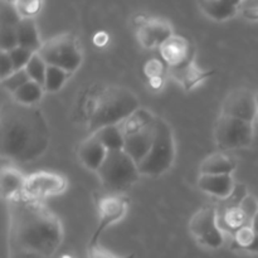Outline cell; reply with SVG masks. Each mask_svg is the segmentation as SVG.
I'll return each mask as SVG.
<instances>
[{
	"label": "cell",
	"instance_id": "6da1fadb",
	"mask_svg": "<svg viewBox=\"0 0 258 258\" xmlns=\"http://www.w3.org/2000/svg\"><path fill=\"white\" fill-rule=\"evenodd\" d=\"M63 241L59 218L23 196L9 202V258H53Z\"/></svg>",
	"mask_w": 258,
	"mask_h": 258
},
{
	"label": "cell",
	"instance_id": "7a4b0ae2",
	"mask_svg": "<svg viewBox=\"0 0 258 258\" xmlns=\"http://www.w3.org/2000/svg\"><path fill=\"white\" fill-rule=\"evenodd\" d=\"M2 156L15 163L40 158L50 143V130L37 106L10 102L3 106L0 117Z\"/></svg>",
	"mask_w": 258,
	"mask_h": 258
},
{
	"label": "cell",
	"instance_id": "3957f363",
	"mask_svg": "<svg viewBox=\"0 0 258 258\" xmlns=\"http://www.w3.org/2000/svg\"><path fill=\"white\" fill-rule=\"evenodd\" d=\"M139 107L140 102L133 91L122 86H110L96 98L88 117V130L93 134L105 126L120 125Z\"/></svg>",
	"mask_w": 258,
	"mask_h": 258
},
{
	"label": "cell",
	"instance_id": "277c9868",
	"mask_svg": "<svg viewBox=\"0 0 258 258\" xmlns=\"http://www.w3.org/2000/svg\"><path fill=\"white\" fill-rule=\"evenodd\" d=\"M96 173L103 189L110 196H120L131 188L141 175L138 163L123 150L108 151Z\"/></svg>",
	"mask_w": 258,
	"mask_h": 258
},
{
	"label": "cell",
	"instance_id": "5b68a950",
	"mask_svg": "<svg viewBox=\"0 0 258 258\" xmlns=\"http://www.w3.org/2000/svg\"><path fill=\"white\" fill-rule=\"evenodd\" d=\"M175 159L173 130L164 118H156V133L148 155L138 164L140 174L158 176L171 168Z\"/></svg>",
	"mask_w": 258,
	"mask_h": 258
},
{
	"label": "cell",
	"instance_id": "8992f818",
	"mask_svg": "<svg viewBox=\"0 0 258 258\" xmlns=\"http://www.w3.org/2000/svg\"><path fill=\"white\" fill-rule=\"evenodd\" d=\"M38 54L48 66L60 68L71 75L82 63V52L77 38L70 33H63L43 43Z\"/></svg>",
	"mask_w": 258,
	"mask_h": 258
},
{
	"label": "cell",
	"instance_id": "52a82bcc",
	"mask_svg": "<svg viewBox=\"0 0 258 258\" xmlns=\"http://www.w3.org/2000/svg\"><path fill=\"white\" fill-rule=\"evenodd\" d=\"M214 139L221 149L246 148L253 139V123L221 115L214 127Z\"/></svg>",
	"mask_w": 258,
	"mask_h": 258
},
{
	"label": "cell",
	"instance_id": "ba28073f",
	"mask_svg": "<svg viewBox=\"0 0 258 258\" xmlns=\"http://www.w3.org/2000/svg\"><path fill=\"white\" fill-rule=\"evenodd\" d=\"M189 231L202 246L208 248H219L224 242L223 233L218 226L217 211L212 207L199 209L191 217L189 222Z\"/></svg>",
	"mask_w": 258,
	"mask_h": 258
},
{
	"label": "cell",
	"instance_id": "9c48e42d",
	"mask_svg": "<svg viewBox=\"0 0 258 258\" xmlns=\"http://www.w3.org/2000/svg\"><path fill=\"white\" fill-rule=\"evenodd\" d=\"M67 188L64 176L49 171H38L25 178L22 196L30 201L40 202L49 197L58 196Z\"/></svg>",
	"mask_w": 258,
	"mask_h": 258
},
{
	"label": "cell",
	"instance_id": "30bf717a",
	"mask_svg": "<svg viewBox=\"0 0 258 258\" xmlns=\"http://www.w3.org/2000/svg\"><path fill=\"white\" fill-rule=\"evenodd\" d=\"M221 115L241 118L253 123L257 117L256 95L247 88H236L229 92L223 101Z\"/></svg>",
	"mask_w": 258,
	"mask_h": 258
},
{
	"label": "cell",
	"instance_id": "8fae6325",
	"mask_svg": "<svg viewBox=\"0 0 258 258\" xmlns=\"http://www.w3.org/2000/svg\"><path fill=\"white\" fill-rule=\"evenodd\" d=\"M128 208V201L121 196H107L100 199L98 203V212H100V219L96 231L91 237L90 244L98 243L101 234L116 222L121 221L126 214Z\"/></svg>",
	"mask_w": 258,
	"mask_h": 258
},
{
	"label": "cell",
	"instance_id": "7c38bea8",
	"mask_svg": "<svg viewBox=\"0 0 258 258\" xmlns=\"http://www.w3.org/2000/svg\"><path fill=\"white\" fill-rule=\"evenodd\" d=\"M173 34L171 25L168 22L158 18L144 19L141 18V23L138 24V39L141 47L146 49L161 47Z\"/></svg>",
	"mask_w": 258,
	"mask_h": 258
},
{
	"label": "cell",
	"instance_id": "4fadbf2b",
	"mask_svg": "<svg viewBox=\"0 0 258 258\" xmlns=\"http://www.w3.org/2000/svg\"><path fill=\"white\" fill-rule=\"evenodd\" d=\"M156 133V121L154 125L133 134L125 138V146L123 151L131 156L136 163H140L144 158L149 154L151 146H153L154 139Z\"/></svg>",
	"mask_w": 258,
	"mask_h": 258
},
{
	"label": "cell",
	"instance_id": "5bb4252c",
	"mask_svg": "<svg viewBox=\"0 0 258 258\" xmlns=\"http://www.w3.org/2000/svg\"><path fill=\"white\" fill-rule=\"evenodd\" d=\"M160 54L169 67H178L193 58L189 42L179 35H171L165 43L161 44Z\"/></svg>",
	"mask_w": 258,
	"mask_h": 258
},
{
	"label": "cell",
	"instance_id": "9a60e30c",
	"mask_svg": "<svg viewBox=\"0 0 258 258\" xmlns=\"http://www.w3.org/2000/svg\"><path fill=\"white\" fill-rule=\"evenodd\" d=\"M169 70H170V75L173 76L176 81H179V82L181 83V86H183L186 91L193 90L196 86H198L199 83L203 82L204 80H207L209 76L213 75L212 71L201 70V68L194 63L193 58L186 60L183 64L178 66V67H169Z\"/></svg>",
	"mask_w": 258,
	"mask_h": 258
},
{
	"label": "cell",
	"instance_id": "2e32d148",
	"mask_svg": "<svg viewBox=\"0 0 258 258\" xmlns=\"http://www.w3.org/2000/svg\"><path fill=\"white\" fill-rule=\"evenodd\" d=\"M108 151L93 135L82 141L78 149V158L87 169L97 171L105 161Z\"/></svg>",
	"mask_w": 258,
	"mask_h": 258
},
{
	"label": "cell",
	"instance_id": "e0dca14e",
	"mask_svg": "<svg viewBox=\"0 0 258 258\" xmlns=\"http://www.w3.org/2000/svg\"><path fill=\"white\" fill-rule=\"evenodd\" d=\"M198 186L204 193L211 194L217 198L228 199L234 190V183L231 175H207L201 174Z\"/></svg>",
	"mask_w": 258,
	"mask_h": 258
},
{
	"label": "cell",
	"instance_id": "ac0fdd59",
	"mask_svg": "<svg viewBox=\"0 0 258 258\" xmlns=\"http://www.w3.org/2000/svg\"><path fill=\"white\" fill-rule=\"evenodd\" d=\"M242 0H201V8L206 15L217 22L234 17Z\"/></svg>",
	"mask_w": 258,
	"mask_h": 258
},
{
	"label": "cell",
	"instance_id": "d6986e66",
	"mask_svg": "<svg viewBox=\"0 0 258 258\" xmlns=\"http://www.w3.org/2000/svg\"><path fill=\"white\" fill-rule=\"evenodd\" d=\"M17 33L19 47L27 48L32 52L38 53L43 43L40 42L37 24L33 18H22L19 24L17 25Z\"/></svg>",
	"mask_w": 258,
	"mask_h": 258
},
{
	"label": "cell",
	"instance_id": "ffe728a7",
	"mask_svg": "<svg viewBox=\"0 0 258 258\" xmlns=\"http://www.w3.org/2000/svg\"><path fill=\"white\" fill-rule=\"evenodd\" d=\"M2 194L3 198L8 202L17 199L23 194L25 178L22 174L13 168H7L2 170Z\"/></svg>",
	"mask_w": 258,
	"mask_h": 258
},
{
	"label": "cell",
	"instance_id": "44dd1931",
	"mask_svg": "<svg viewBox=\"0 0 258 258\" xmlns=\"http://www.w3.org/2000/svg\"><path fill=\"white\" fill-rule=\"evenodd\" d=\"M236 168V163L223 153H214L207 156L201 165V174L207 175H231Z\"/></svg>",
	"mask_w": 258,
	"mask_h": 258
},
{
	"label": "cell",
	"instance_id": "7402d4cb",
	"mask_svg": "<svg viewBox=\"0 0 258 258\" xmlns=\"http://www.w3.org/2000/svg\"><path fill=\"white\" fill-rule=\"evenodd\" d=\"M156 116H154L148 108L139 107L134 113H131L125 121L120 123V128L122 134L126 136H130L133 134L139 133V131L144 130V128L149 127V126L154 125L156 121Z\"/></svg>",
	"mask_w": 258,
	"mask_h": 258
},
{
	"label": "cell",
	"instance_id": "603a6c76",
	"mask_svg": "<svg viewBox=\"0 0 258 258\" xmlns=\"http://www.w3.org/2000/svg\"><path fill=\"white\" fill-rule=\"evenodd\" d=\"M91 135L95 136L101 144L106 148L107 151H118L123 150L125 146V135L121 131L118 125L105 126V127L98 128Z\"/></svg>",
	"mask_w": 258,
	"mask_h": 258
},
{
	"label": "cell",
	"instance_id": "cb8c5ba5",
	"mask_svg": "<svg viewBox=\"0 0 258 258\" xmlns=\"http://www.w3.org/2000/svg\"><path fill=\"white\" fill-rule=\"evenodd\" d=\"M43 92H44L43 86L34 82V81H29L23 87H20L17 92L13 93V98H14L15 102L20 103V105L35 106V103L39 102L40 98L43 97Z\"/></svg>",
	"mask_w": 258,
	"mask_h": 258
},
{
	"label": "cell",
	"instance_id": "d4e9b609",
	"mask_svg": "<svg viewBox=\"0 0 258 258\" xmlns=\"http://www.w3.org/2000/svg\"><path fill=\"white\" fill-rule=\"evenodd\" d=\"M234 243L232 248L241 249V251H247L249 252L251 248L253 247L254 242L257 239V234L254 233V231L252 229L251 224H246V226L241 227L239 229H237L234 232Z\"/></svg>",
	"mask_w": 258,
	"mask_h": 258
},
{
	"label": "cell",
	"instance_id": "484cf974",
	"mask_svg": "<svg viewBox=\"0 0 258 258\" xmlns=\"http://www.w3.org/2000/svg\"><path fill=\"white\" fill-rule=\"evenodd\" d=\"M47 68L48 64L44 62V59L38 53H35L32 57V59L29 60V63L27 64V67H25V71H27L30 81H34V82L39 83L40 86L44 87Z\"/></svg>",
	"mask_w": 258,
	"mask_h": 258
},
{
	"label": "cell",
	"instance_id": "4316f807",
	"mask_svg": "<svg viewBox=\"0 0 258 258\" xmlns=\"http://www.w3.org/2000/svg\"><path fill=\"white\" fill-rule=\"evenodd\" d=\"M70 73L66 71L60 70V68L52 67L48 66L47 75H45V82H44V91L48 92H57L58 90L63 87V85L67 81Z\"/></svg>",
	"mask_w": 258,
	"mask_h": 258
},
{
	"label": "cell",
	"instance_id": "83f0119b",
	"mask_svg": "<svg viewBox=\"0 0 258 258\" xmlns=\"http://www.w3.org/2000/svg\"><path fill=\"white\" fill-rule=\"evenodd\" d=\"M223 222L227 228L236 232L241 227L246 226L248 219L239 207H227L223 213Z\"/></svg>",
	"mask_w": 258,
	"mask_h": 258
},
{
	"label": "cell",
	"instance_id": "f1b7e54d",
	"mask_svg": "<svg viewBox=\"0 0 258 258\" xmlns=\"http://www.w3.org/2000/svg\"><path fill=\"white\" fill-rule=\"evenodd\" d=\"M20 20H22V17H20L14 3L2 0V7H0V25L17 27Z\"/></svg>",
	"mask_w": 258,
	"mask_h": 258
},
{
	"label": "cell",
	"instance_id": "f546056e",
	"mask_svg": "<svg viewBox=\"0 0 258 258\" xmlns=\"http://www.w3.org/2000/svg\"><path fill=\"white\" fill-rule=\"evenodd\" d=\"M30 81L29 76H28L27 71L25 70H19L14 71L9 77H7L5 80H2V86L4 90H7L8 92L13 93L17 92L20 87L28 83Z\"/></svg>",
	"mask_w": 258,
	"mask_h": 258
},
{
	"label": "cell",
	"instance_id": "4dcf8cb0",
	"mask_svg": "<svg viewBox=\"0 0 258 258\" xmlns=\"http://www.w3.org/2000/svg\"><path fill=\"white\" fill-rule=\"evenodd\" d=\"M17 47H19L17 27L0 25V48H2V52H10Z\"/></svg>",
	"mask_w": 258,
	"mask_h": 258
},
{
	"label": "cell",
	"instance_id": "1f68e13d",
	"mask_svg": "<svg viewBox=\"0 0 258 258\" xmlns=\"http://www.w3.org/2000/svg\"><path fill=\"white\" fill-rule=\"evenodd\" d=\"M8 53H9L13 66H14V71L25 70V67H27V64L29 63V60L32 59L33 55L35 54V53L32 52L30 49H27V48L23 47H17Z\"/></svg>",
	"mask_w": 258,
	"mask_h": 258
},
{
	"label": "cell",
	"instance_id": "d6a6232c",
	"mask_svg": "<svg viewBox=\"0 0 258 258\" xmlns=\"http://www.w3.org/2000/svg\"><path fill=\"white\" fill-rule=\"evenodd\" d=\"M22 18H33L40 9V0H13Z\"/></svg>",
	"mask_w": 258,
	"mask_h": 258
},
{
	"label": "cell",
	"instance_id": "836d02e7",
	"mask_svg": "<svg viewBox=\"0 0 258 258\" xmlns=\"http://www.w3.org/2000/svg\"><path fill=\"white\" fill-rule=\"evenodd\" d=\"M87 258H135V254H127V256H116L115 253L110 252L108 249L103 248L98 243L88 244Z\"/></svg>",
	"mask_w": 258,
	"mask_h": 258
},
{
	"label": "cell",
	"instance_id": "e575fe53",
	"mask_svg": "<svg viewBox=\"0 0 258 258\" xmlns=\"http://www.w3.org/2000/svg\"><path fill=\"white\" fill-rule=\"evenodd\" d=\"M145 75L148 76L149 80H154V78H163L164 75V66L163 62L159 59H150L145 64Z\"/></svg>",
	"mask_w": 258,
	"mask_h": 258
},
{
	"label": "cell",
	"instance_id": "d590c367",
	"mask_svg": "<svg viewBox=\"0 0 258 258\" xmlns=\"http://www.w3.org/2000/svg\"><path fill=\"white\" fill-rule=\"evenodd\" d=\"M239 208L242 209V212L244 213V216L247 217L248 222L251 223L252 218H253L254 214H256L258 212V203H257L256 199L253 198V197L247 196L246 198L242 201V203L239 204Z\"/></svg>",
	"mask_w": 258,
	"mask_h": 258
},
{
	"label": "cell",
	"instance_id": "8d00e7d4",
	"mask_svg": "<svg viewBox=\"0 0 258 258\" xmlns=\"http://www.w3.org/2000/svg\"><path fill=\"white\" fill-rule=\"evenodd\" d=\"M14 72V66H13L12 59L8 52H2L0 54V76L2 80H5Z\"/></svg>",
	"mask_w": 258,
	"mask_h": 258
},
{
	"label": "cell",
	"instance_id": "74e56055",
	"mask_svg": "<svg viewBox=\"0 0 258 258\" xmlns=\"http://www.w3.org/2000/svg\"><path fill=\"white\" fill-rule=\"evenodd\" d=\"M106 42H107V35L105 33H98L95 37V43L97 45H103Z\"/></svg>",
	"mask_w": 258,
	"mask_h": 258
},
{
	"label": "cell",
	"instance_id": "f35d334b",
	"mask_svg": "<svg viewBox=\"0 0 258 258\" xmlns=\"http://www.w3.org/2000/svg\"><path fill=\"white\" fill-rule=\"evenodd\" d=\"M249 224H251V227H252V229L254 231V233H256L258 236V212L256 214H254V217L252 218L251 223H249Z\"/></svg>",
	"mask_w": 258,
	"mask_h": 258
},
{
	"label": "cell",
	"instance_id": "ab89813d",
	"mask_svg": "<svg viewBox=\"0 0 258 258\" xmlns=\"http://www.w3.org/2000/svg\"><path fill=\"white\" fill-rule=\"evenodd\" d=\"M247 15H249L251 18H257L258 17V8H253V9L248 10Z\"/></svg>",
	"mask_w": 258,
	"mask_h": 258
},
{
	"label": "cell",
	"instance_id": "60d3db41",
	"mask_svg": "<svg viewBox=\"0 0 258 258\" xmlns=\"http://www.w3.org/2000/svg\"><path fill=\"white\" fill-rule=\"evenodd\" d=\"M256 101H257V117H258V93H256Z\"/></svg>",
	"mask_w": 258,
	"mask_h": 258
},
{
	"label": "cell",
	"instance_id": "b9f144b4",
	"mask_svg": "<svg viewBox=\"0 0 258 258\" xmlns=\"http://www.w3.org/2000/svg\"><path fill=\"white\" fill-rule=\"evenodd\" d=\"M62 258H73V257H71L70 254H64V256H63Z\"/></svg>",
	"mask_w": 258,
	"mask_h": 258
}]
</instances>
